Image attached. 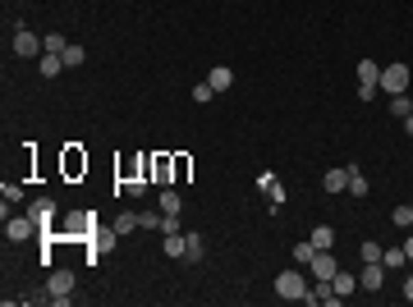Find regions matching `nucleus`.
<instances>
[{
	"label": "nucleus",
	"mask_w": 413,
	"mask_h": 307,
	"mask_svg": "<svg viewBox=\"0 0 413 307\" xmlns=\"http://www.w3.org/2000/svg\"><path fill=\"white\" fill-rule=\"evenodd\" d=\"M46 293H51V303H55V307H69V303H74V271L55 266V271L46 276Z\"/></svg>",
	"instance_id": "1"
},
{
	"label": "nucleus",
	"mask_w": 413,
	"mask_h": 307,
	"mask_svg": "<svg viewBox=\"0 0 413 307\" xmlns=\"http://www.w3.org/2000/svg\"><path fill=\"white\" fill-rule=\"evenodd\" d=\"M275 293H280L285 303H303V293H308L303 271H280V276H275Z\"/></svg>",
	"instance_id": "2"
},
{
	"label": "nucleus",
	"mask_w": 413,
	"mask_h": 307,
	"mask_svg": "<svg viewBox=\"0 0 413 307\" xmlns=\"http://www.w3.org/2000/svg\"><path fill=\"white\" fill-rule=\"evenodd\" d=\"M409 83H413V69L409 64H386L381 69V92H390V96H399V92H409Z\"/></svg>",
	"instance_id": "3"
},
{
	"label": "nucleus",
	"mask_w": 413,
	"mask_h": 307,
	"mask_svg": "<svg viewBox=\"0 0 413 307\" xmlns=\"http://www.w3.org/2000/svg\"><path fill=\"white\" fill-rule=\"evenodd\" d=\"M5 234H10V243H28L32 234H42V230H37L32 215H5Z\"/></svg>",
	"instance_id": "4"
},
{
	"label": "nucleus",
	"mask_w": 413,
	"mask_h": 307,
	"mask_svg": "<svg viewBox=\"0 0 413 307\" xmlns=\"http://www.w3.org/2000/svg\"><path fill=\"white\" fill-rule=\"evenodd\" d=\"M308 271H312V280H326V284H331V280H336V271H340L336 252H331V248H326V252H317V257L308 261Z\"/></svg>",
	"instance_id": "5"
},
{
	"label": "nucleus",
	"mask_w": 413,
	"mask_h": 307,
	"mask_svg": "<svg viewBox=\"0 0 413 307\" xmlns=\"http://www.w3.org/2000/svg\"><path fill=\"white\" fill-rule=\"evenodd\" d=\"M28 215L37 220V230H55V202H51V198L28 202Z\"/></svg>",
	"instance_id": "6"
},
{
	"label": "nucleus",
	"mask_w": 413,
	"mask_h": 307,
	"mask_svg": "<svg viewBox=\"0 0 413 307\" xmlns=\"http://www.w3.org/2000/svg\"><path fill=\"white\" fill-rule=\"evenodd\" d=\"M258 188L271 198V211H280V206H285V188H280V179H275L271 170H262V174H258Z\"/></svg>",
	"instance_id": "7"
},
{
	"label": "nucleus",
	"mask_w": 413,
	"mask_h": 307,
	"mask_svg": "<svg viewBox=\"0 0 413 307\" xmlns=\"http://www.w3.org/2000/svg\"><path fill=\"white\" fill-rule=\"evenodd\" d=\"M37 51H42V37H37V32H28V28H18L14 32V55H18V60H32Z\"/></svg>",
	"instance_id": "8"
},
{
	"label": "nucleus",
	"mask_w": 413,
	"mask_h": 307,
	"mask_svg": "<svg viewBox=\"0 0 413 307\" xmlns=\"http://www.w3.org/2000/svg\"><path fill=\"white\" fill-rule=\"evenodd\" d=\"M115 239H120V230L110 225V230H92V252H88V261H97L106 248H115Z\"/></svg>",
	"instance_id": "9"
},
{
	"label": "nucleus",
	"mask_w": 413,
	"mask_h": 307,
	"mask_svg": "<svg viewBox=\"0 0 413 307\" xmlns=\"http://www.w3.org/2000/svg\"><path fill=\"white\" fill-rule=\"evenodd\" d=\"M321 188H326V193H349V165H336V170H326V179H321Z\"/></svg>",
	"instance_id": "10"
},
{
	"label": "nucleus",
	"mask_w": 413,
	"mask_h": 307,
	"mask_svg": "<svg viewBox=\"0 0 413 307\" xmlns=\"http://www.w3.org/2000/svg\"><path fill=\"white\" fill-rule=\"evenodd\" d=\"M381 280H386V266H381V261H367L363 276H358V289H372V293H377V289H381Z\"/></svg>",
	"instance_id": "11"
},
{
	"label": "nucleus",
	"mask_w": 413,
	"mask_h": 307,
	"mask_svg": "<svg viewBox=\"0 0 413 307\" xmlns=\"http://www.w3.org/2000/svg\"><path fill=\"white\" fill-rule=\"evenodd\" d=\"M353 289H358V276H349V271H336V280H331V293H336V298H349Z\"/></svg>",
	"instance_id": "12"
},
{
	"label": "nucleus",
	"mask_w": 413,
	"mask_h": 307,
	"mask_svg": "<svg viewBox=\"0 0 413 307\" xmlns=\"http://www.w3.org/2000/svg\"><path fill=\"white\" fill-rule=\"evenodd\" d=\"M207 83H212L216 92H229V83H234V74H229V64H216L212 74H207Z\"/></svg>",
	"instance_id": "13"
},
{
	"label": "nucleus",
	"mask_w": 413,
	"mask_h": 307,
	"mask_svg": "<svg viewBox=\"0 0 413 307\" xmlns=\"http://www.w3.org/2000/svg\"><path fill=\"white\" fill-rule=\"evenodd\" d=\"M156 206H161V215H179V193H175V188H161V198H156Z\"/></svg>",
	"instance_id": "14"
},
{
	"label": "nucleus",
	"mask_w": 413,
	"mask_h": 307,
	"mask_svg": "<svg viewBox=\"0 0 413 307\" xmlns=\"http://www.w3.org/2000/svg\"><path fill=\"white\" fill-rule=\"evenodd\" d=\"M308 239H312V248H317V252H326V248H336V230H331V225H317V230L308 234Z\"/></svg>",
	"instance_id": "15"
},
{
	"label": "nucleus",
	"mask_w": 413,
	"mask_h": 307,
	"mask_svg": "<svg viewBox=\"0 0 413 307\" xmlns=\"http://www.w3.org/2000/svg\"><path fill=\"white\" fill-rule=\"evenodd\" d=\"M166 257H188V234H166Z\"/></svg>",
	"instance_id": "16"
},
{
	"label": "nucleus",
	"mask_w": 413,
	"mask_h": 307,
	"mask_svg": "<svg viewBox=\"0 0 413 307\" xmlns=\"http://www.w3.org/2000/svg\"><path fill=\"white\" fill-rule=\"evenodd\" d=\"M170 170H175L170 156H152V179H156V184H170Z\"/></svg>",
	"instance_id": "17"
},
{
	"label": "nucleus",
	"mask_w": 413,
	"mask_h": 307,
	"mask_svg": "<svg viewBox=\"0 0 413 307\" xmlns=\"http://www.w3.org/2000/svg\"><path fill=\"white\" fill-rule=\"evenodd\" d=\"M353 74H358V83H372V88L381 83V69H377L372 60H358V69H353Z\"/></svg>",
	"instance_id": "18"
},
{
	"label": "nucleus",
	"mask_w": 413,
	"mask_h": 307,
	"mask_svg": "<svg viewBox=\"0 0 413 307\" xmlns=\"http://www.w3.org/2000/svg\"><path fill=\"white\" fill-rule=\"evenodd\" d=\"M42 74H46V78L64 74V55H55V51H46V55H42Z\"/></svg>",
	"instance_id": "19"
},
{
	"label": "nucleus",
	"mask_w": 413,
	"mask_h": 307,
	"mask_svg": "<svg viewBox=\"0 0 413 307\" xmlns=\"http://www.w3.org/2000/svg\"><path fill=\"white\" fill-rule=\"evenodd\" d=\"M294 261H299V266H308V261L317 257V248H312V239H299V243H294V252H290Z\"/></svg>",
	"instance_id": "20"
},
{
	"label": "nucleus",
	"mask_w": 413,
	"mask_h": 307,
	"mask_svg": "<svg viewBox=\"0 0 413 307\" xmlns=\"http://www.w3.org/2000/svg\"><path fill=\"white\" fill-rule=\"evenodd\" d=\"M404 261H409V257H404V243H399V248H381V266H390V271H399Z\"/></svg>",
	"instance_id": "21"
},
{
	"label": "nucleus",
	"mask_w": 413,
	"mask_h": 307,
	"mask_svg": "<svg viewBox=\"0 0 413 307\" xmlns=\"http://www.w3.org/2000/svg\"><path fill=\"white\" fill-rule=\"evenodd\" d=\"M60 55H64V69H78V64L88 60V51H83V46H74V42H69V46H64Z\"/></svg>",
	"instance_id": "22"
},
{
	"label": "nucleus",
	"mask_w": 413,
	"mask_h": 307,
	"mask_svg": "<svg viewBox=\"0 0 413 307\" xmlns=\"http://www.w3.org/2000/svg\"><path fill=\"white\" fill-rule=\"evenodd\" d=\"M367 188H372V184L358 174V165H349V193H353V198H367Z\"/></svg>",
	"instance_id": "23"
},
{
	"label": "nucleus",
	"mask_w": 413,
	"mask_h": 307,
	"mask_svg": "<svg viewBox=\"0 0 413 307\" xmlns=\"http://www.w3.org/2000/svg\"><path fill=\"white\" fill-rule=\"evenodd\" d=\"M390 225H399V230H413V206H395V211H390Z\"/></svg>",
	"instance_id": "24"
},
{
	"label": "nucleus",
	"mask_w": 413,
	"mask_h": 307,
	"mask_svg": "<svg viewBox=\"0 0 413 307\" xmlns=\"http://www.w3.org/2000/svg\"><path fill=\"white\" fill-rule=\"evenodd\" d=\"M390 110H395L399 120H404V115H413V101H409V92H399V96H390Z\"/></svg>",
	"instance_id": "25"
},
{
	"label": "nucleus",
	"mask_w": 413,
	"mask_h": 307,
	"mask_svg": "<svg viewBox=\"0 0 413 307\" xmlns=\"http://www.w3.org/2000/svg\"><path fill=\"white\" fill-rule=\"evenodd\" d=\"M115 230H120V234H134V230H138V215H134V211H120Z\"/></svg>",
	"instance_id": "26"
},
{
	"label": "nucleus",
	"mask_w": 413,
	"mask_h": 307,
	"mask_svg": "<svg viewBox=\"0 0 413 307\" xmlns=\"http://www.w3.org/2000/svg\"><path fill=\"white\" fill-rule=\"evenodd\" d=\"M161 220H166V215H156V211H142V215H138V230H161Z\"/></svg>",
	"instance_id": "27"
},
{
	"label": "nucleus",
	"mask_w": 413,
	"mask_h": 307,
	"mask_svg": "<svg viewBox=\"0 0 413 307\" xmlns=\"http://www.w3.org/2000/svg\"><path fill=\"white\" fill-rule=\"evenodd\" d=\"M42 46H46V51H55V55H60V51L69 46V42H64L60 32H46V37H42Z\"/></svg>",
	"instance_id": "28"
},
{
	"label": "nucleus",
	"mask_w": 413,
	"mask_h": 307,
	"mask_svg": "<svg viewBox=\"0 0 413 307\" xmlns=\"http://www.w3.org/2000/svg\"><path fill=\"white\" fill-rule=\"evenodd\" d=\"M212 96H216V88L207 83V78H202V83H193V101H212Z\"/></svg>",
	"instance_id": "29"
},
{
	"label": "nucleus",
	"mask_w": 413,
	"mask_h": 307,
	"mask_svg": "<svg viewBox=\"0 0 413 307\" xmlns=\"http://www.w3.org/2000/svg\"><path fill=\"white\" fill-rule=\"evenodd\" d=\"M202 234H188V261H202Z\"/></svg>",
	"instance_id": "30"
},
{
	"label": "nucleus",
	"mask_w": 413,
	"mask_h": 307,
	"mask_svg": "<svg viewBox=\"0 0 413 307\" xmlns=\"http://www.w3.org/2000/svg\"><path fill=\"white\" fill-rule=\"evenodd\" d=\"M64 170H69V174H78V170H88V161H83L78 152H69V156H64Z\"/></svg>",
	"instance_id": "31"
},
{
	"label": "nucleus",
	"mask_w": 413,
	"mask_h": 307,
	"mask_svg": "<svg viewBox=\"0 0 413 307\" xmlns=\"http://www.w3.org/2000/svg\"><path fill=\"white\" fill-rule=\"evenodd\" d=\"M363 261H381V243H372V239H367V243H363Z\"/></svg>",
	"instance_id": "32"
},
{
	"label": "nucleus",
	"mask_w": 413,
	"mask_h": 307,
	"mask_svg": "<svg viewBox=\"0 0 413 307\" xmlns=\"http://www.w3.org/2000/svg\"><path fill=\"white\" fill-rule=\"evenodd\" d=\"M404 257L413 261V230H409V239H404Z\"/></svg>",
	"instance_id": "33"
},
{
	"label": "nucleus",
	"mask_w": 413,
	"mask_h": 307,
	"mask_svg": "<svg viewBox=\"0 0 413 307\" xmlns=\"http://www.w3.org/2000/svg\"><path fill=\"white\" fill-rule=\"evenodd\" d=\"M404 298H409V303H413V276L404 280Z\"/></svg>",
	"instance_id": "34"
},
{
	"label": "nucleus",
	"mask_w": 413,
	"mask_h": 307,
	"mask_svg": "<svg viewBox=\"0 0 413 307\" xmlns=\"http://www.w3.org/2000/svg\"><path fill=\"white\" fill-rule=\"evenodd\" d=\"M404 133H409V138H413V115H404Z\"/></svg>",
	"instance_id": "35"
}]
</instances>
